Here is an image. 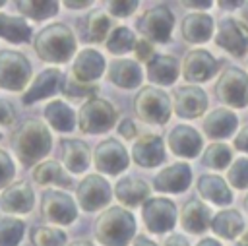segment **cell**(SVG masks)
Instances as JSON below:
<instances>
[{
	"mask_svg": "<svg viewBox=\"0 0 248 246\" xmlns=\"http://www.w3.org/2000/svg\"><path fill=\"white\" fill-rule=\"evenodd\" d=\"M215 43L234 56H244L248 50V25L234 17L221 19L217 27Z\"/></svg>",
	"mask_w": 248,
	"mask_h": 246,
	"instance_id": "obj_12",
	"label": "cell"
},
{
	"mask_svg": "<svg viewBox=\"0 0 248 246\" xmlns=\"http://www.w3.org/2000/svg\"><path fill=\"white\" fill-rule=\"evenodd\" d=\"M196 246H221L217 240H213V238H202Z\"/></svg>",
	"mask_w": 248,
	"mask_h": 246,
	"instance_id": "obj_52",
	"label": "cell"
},
{
	"mask_svg": "<svg viewBox=\"0 0 248 246\" xmlns=\"http://www.w3.org/2000/svg\"><path fill=\"white\" fill-rule=\"evenodd\" d=\"M215 93L221 103L242 108L248 105V74L236 66L227 68L215 85Z\"/></svg>",
	"mask_w": 248,
	"mask_h": 246,
	"instance_id": "obj_7",
	"label": "cell"
},
{
	"mask_svg": "<svg viewBox=\"0 0 248 246\" xmlns=\"http://www.w3.org/2000/svg\"><path fill=\"white\" fill-rule=\"evenodd\" d=\"M16 8L21 12V15H27L35 21H41L58 14V2L54 0H19L16 2Z\"/></svg>",
	"mask_w": 248,
	"mask_h": 246,
	"instance_id": "obj_34",
	"label": "cell"
},
{
	"mask_svg": "<svg viewBox=\"0 0 248 246\" xmlns=\"http://www.w3.org/2000/svg\"><path fill=\"white\" fill-rule=\"evenodd\" d=\"M132 159L145 169L157 167L165 161V147H163V139L155 134H143L140 136V139H136L134 147H132Z\"/></svg>",
	"mask_w": 248,
	"mask_h": 246,
	"instance_id": "obj_18",
	"label": "cell"
},
{
	"mask_svg": "<svg viewBox=\"0 0 248 246\" xmlns=\"http://www.w3.org/2000/svg\"><path fill=\"white\" fill-rule=\"evenodd\" d=\"M240 244H246L248 246V229H244V232L240 234Z\"/></svg>",
	"mask_w": 248,
	"mask_h": 246,
	"instance_id": "obj_54",
	"label": "cell"
},
{
	"mask_svg": "<svg viewBox=\"0 0 248 246\" xmlns=\"http://www.w3.org/2000/svg\"><path fill=\"white\" fill-rule=\"evenodd\" d=\"M217 72V60L203 48H194L186 52L182 62V76L186 81H207Z\"/></svg>",
	"mask_w": 248,
	"mask_h": 246,
	"instance_id": "obj_14",
	"label": "cell"
},
{
	"mask_svg": "<svg viewBox=\"0 0 248 246\" xmlns=\"http://www.w3.org/2000/svg\"><path fill=\"white\" fill-rule=\"evenodd\" d=\"M25 225L21 219L16 217H2L0 219V246H17L23 236Z\"/></svg>",
	"mask_w": 248,
	"mask_h": 246,
	"instance_id": "obj_38",
	"label": "cell"
},
{
	"mask_svg": "<svg viewBox=\"0 0 248 246\" xmlns=\"http://www.w3.org/2000/svg\"><path fill=\"white\" fill-rule=\"evenodd\" d=\"M0 37L10 43H27L31 39V27L19 15L0 14Z\"/></svg>",
	"mask_w": 248,
	"mask_h": 246,
	"instance_id": "obj_33",
	"label": "cell"
},
{
	"mask_svg": "<svg viewBox=\"0 0 248 246\" xmlns=\"http://www.w3.org/2000/svg\"><path fill=\"white\" fill-rule=\"evenodd\" d=\"M33 180L39 184H56L62 188L72 186V178L64 172V169L56 161H43L33 169Z\"/></svg>",
	"mask_w": 248,
	"mask_h": 246,
	"instance_id": "obj_32",
	"label": "cell"
},
{
	"mask_svg": "<svg viewBox=\"0 0 248 246\" xmlns=\"http://www.w3.org/2000/svg\"><path fill=\"white\" fill-rule=\"evenodd\" d=\"M33 48L41 60L64 64L76 52V37L64 23H50L37 33Z\"/></svg>",
	"mask_w": 248,
	"mask_h": 246,
	"instance_id": "obj_2",
	"label": "cell"
},
{
	"mask_svg": "<svg viewBox=\"0 0 248 246\" xmlns=\"http://www.w3.org/2000/svg\"><path fill=\"white\" fill-rule=\"evenodd\" d=\"M0 6H4V2H2V0H0Z\"/></svg>",
	"mask_w": 248,
	"mask_h": 246,
	"instance_id": "obj_58",
	"label": "cell"
},
{
	"mask_svg": "<svg viewBox=\"0 0 248 246\" xmlns=\"http://www.w3.org/2000/svg\"><path fill=\"white\" fill-rule=\"evenodd\" d=\"M136 231V221L122 207H108L95 221V238L103 246H126Z\"/></svg>",
	"mask_w": 248,
	"mask_h": 246,
	"instance_id": "obj_3",
	"label": "cell"
},
{
	"mask_svg": "<svg viewBox=\"0 0 248 246\" xmlns=\"http://www.w3.org/2000/svg\"><path fill=\"white\" fill-rule=\"evenodd\" d=\"M134 112L143 122L165 124L170 116V99L163 89L145 85L134 97Z\"/></svg>",
	"mask_w": 248,
	"mask_h": 246,
	"instance_id": "obj_4",
	"label": "cell"
},
{
	"mask_svg": "<svg viewBox=\"0 0 248 246\" xmlns=\"http://www.w3.org/2000/svg\"><path fill=\"white\" fill-rule=\"evenodd\" d=\"M134 50H136V56H138V60L141 62V60H151L153 58V46H151V43L149 41H145V39H140V41H136V45H134Z\"/></svg>",
	"mask_w": 248,
	"mask_h": 246,
	"instance_id": "obj_44",
	"label": "cell"
},
{
	"mask_svg": "<svg viewBox=\"0 0 248 246\" xmlns=\"http://www.w3.org/2000/svg\"><path fill=\"white\" fill-rule=\"evenodd\" d=\"M192 170L186 163H174L157 172L153 186L159 192H184L190 186Z\"/></svg>",
	"mask_w": 248,
	"mask_h": 246,
	"instance_id": "obj_21",
	"label": "cell"
},
{
	"mask_svg": "<svg viewBox=\"0 0 248 246\" xmlns=\"http://www.w3.org/2000/svg\"><path fill=\"white\" fill-rule=\"evenodd\" d=\"M116 122V110L114 107L101 99V97H91L87 99L79 112H78V126L85 134H103L108 132Z\"/></svg>",
	"mask_w": 248,
	"mask_h": 246,
	"instance_id": "obj_5",
	"label": "cell"
},
{
	"mask_svg": "<svg viewBox=\"0 0 248 246\" xmlns=\"http://www.w3.org/2000/svg\"><path fill=\"white\" fill-rule=\"evenodd\" d=\"M238 126V118L229 108H215L203 118V132L211 139H223L232 136Z\"/></svg>",
	"mask_w": 248,
	"mask_h": 246,
	"instance_id": "obj_22",
	"label": "cell"
},
{
	"mask_svg": "<svg viewBox=\"0 0 248 246\" xmlns=\"http://www.w3.org/2000/svg\"><path fill=\"white\" fill-rule=\"evenodd\" d=\"M16 120V110L12 107V103H8L6 99H0V124L2 126H10Z\"/></svg>",
	"mask_w": 248,
	"mask_h": 246,
	"instance_id": "obj_45",
	"label": "cell"
},
{
	"mask_svg": "<svg viewBox=\"0 0 248 246\" xmlns=\"http://www.w3.org/2000/svg\"><path fill=\"white\" fill-rule=\"evenodd\" d=\"M118 132H120V136H124V138H134V136H136V126H134V122H132L130 118H124V120L120 122V126H118Z\"/></svg>",
	"mask_w": 248,
	"mask_h": 246,
	"instance_id": "obj_47",
	"label": "cell"
},
{
	"mask_svg": "<svg viewBox=\"0 0 248 246\" xmlns=\"http://www.w3.org/2000/svg\"><path fill=\"white\" fill-rule=\"evenodd\" d=\"M169 147L178 157H198V153L202 151V136L192 126L178 124L169 134Z\"/></svg>",
	"mask_w": 248,
	"mask_h": 246,
	"instance_id": "obj_20",
	"label": "cell"
},
{
	"mask_svg": "<svg viewBox=\"0 0 248 246\" xmlns=\"http://www.w3.org/2000/svg\"><path fill=\"white\" fill-rule=\"evenodd\" d=\"M93 161H95V167L101 172H105V174H118V172H122L128 167V153H126L124 145L118 139L108 138V139H103L95 147Z\"/></svg>",
	"mask_w": 248,
	"mask_h": 246,
	"instance_id": "obj_13",
	"label": "cell"
},
{
	"mask_svg": "<svg viewBox=\"0 0 248 246\" xmlns=\"http://www.w3.org/2000/svg\"><path fill=\"white\" fill-rule=\"evenodd\" d=\"M114 194H116V200L122 201L124 205L128 207H136L140 205L141 201L147 200L149 196V188L143 180L140 178H134V176H124L116 182L114 186Z\"/></svg>",
	"mask_w": 248,
	"mask_h": 246,
	"instance_id": "obj_27",
	"label": "cell"
},
{
	"mask_svg": "<svg viewBox=\"0 0 248 246\" xmlns=\"http://www.w3.org/2000/svg\"><path fill=\"white\" fill-rule=\"evenodd\" d=\"M221 6H225V8H236V6H240V2H221Z\"/></svg>",
	"mask_w": 248,
	"mask_h": 246,
	"instance_id": "obj_55",
	"label": "cell"
},
{
	"mask_svg": "<svg viewBox=\"0 0 248 246\" xmlns=\"http://www.w3.org/2000/svg\"><path fill=\"white\" fill-rule=\"evenodd\" d=\"M234 147H236L238 151H246V153H248V126H244V128L236 134V138H234Z\"/></svg>",
	"mask_w": 248,
	"mask_h": 246,
	"instance_id": "obj_46",
	"label": "cell"
},
{
	"mask_svg": "<svg viewBox=\"0 0 248 246\" xmlns=\"http://www.w3.org/2000/svg\"><path fill=\"white\" fill-rule=\"evenodd\" d=\"M134 246H157V244L153 240H149L147 236H138L136 242H134Z\"/></svg>",
	"mask_w": 248,
	"mask_h": 246,
	"instance_id": "obj_49",
	"label": "cell"
},
{
	"mask_svg": "<svg viewBox=\"0 0 248 246\" xmlns=\"http://www.w3.org/2000/svg\"><path fill=\"white\" fill-rule=\"evenodd\" d=\"M110 17L103 12V10H95L89 12V15L85 17V39L91 43H99L107 37L108 29H110Z\"/></svg>",
	"mask_w": 248,
	"mask_h": 246,
	"instance_id": "obj_35",
	"label": "cell"
},
{
	"mask_svg": "<svg viewBox=\"0 0 248 246\" xmlns=\"http://www.w3.org/2000/svg\"><path fill=\"white\" fill-rule=\"evenodd\" d=\"M174 15L167 6H155L145 10L138 19V31L145 37V41L153 43H167L172 33Z\"/></svg>",
	"mask_w": 248,
	"mask_h": 246,
	"instance_id": "obj_8",
	"label": "cell"
},
{
	"mask_svg": "<svg viewBox=\"0 0 248 246\" xmlns=\"http://www.w3.org/2000/svg\"><path fill=\"white\" fill-rule=\"evenodd\" d=\"M33 246H66V232L54 227L37 225L31 229Z\"/></svg>",
	"mask_w": 248,
	"mask_h": 246,
	"instance_id": "obj_36",
	"label": "cell"
},
{
	"mask_svg": "<svg viewBox=\"0 0 248 246\" xmlns=\"http://www.w3.org/2000/svg\"><path fill=\"white\" fill-rule=\"evenodd\" d=\"M62 85H64L62 72L58 68H46V70L39 72V76L29 85V89L23 93L21 101H23V105H31L39 99L52 97L56 91H62Z\"/></svg>",
	"mask_w": 248,
	"mask_h": 246,
	"instance_id": "obj_15",
	"label": "cell"
},
{
	"mask_svg": "<svg viewBox=\"0 0 248 246\" xmlns=\"http://www.w3.org/2000/svg\"><path fill=\"white\" fill-rule=\"evenodd\" d=\"M234 246H246V244H240V242H238V244H234Z\"/></svg>",
	"mask_w": 248,
	"mask_h": 246,
	"instance_id": "obj_57",
	"label": "cell"
},
{
	"mask_svg": "<svg viewBox=\"0 0 248 246\" xmlns=\"http://www.w3.org/2000/svg\"><path fill=\"white\" fill-rule=\"evenodd\" d=\"M211 223V211L205 203H202L200 200H190L184 203L182 213H180V225L192 232V234H200L207 229V225Z\"/></svg>",
	"mask_w": 248,
	"mask_h": 246,
	"instance_id": "obj_24",
	"label": "cell"
},
{
	"mask_svg": "<svg viewBox=\"0 0 248 246\" xmlns=\"http://www.w3.org/2000/svg\"><path fill=\"white\" fill-rule=\"evenodd\" d=\"M14 174H16V167L12 157L8 155V151L0 149V188H8Z\"/></svg>",
	"mask_w": 248,
	"mask_h": 246,
	"instance_id": "obj_42",
	"label": "cell"
},
{
	"mask_svg": "<svg viewBox=\"0 0 248 246\" xmlns=\"http://www.w3.org/2000/svg\"><path fill=\"white\" fill-rule=\"evenodd\" d=\"M60 153H62V163L70 172L78 174L89 167L91 151H89V145L81 139H62Z\"/></svg>",
	"mask_w": 248,
	"mask_h": 246,
	"instance_id": "obj_23",
	"label": "cell"
},
{
	"mask_svg": "<svg viewBox=\"0 0 248 246\" xmlns=\"http://www.w3.org/2000/svg\"><path fill=\"white\" fill-rule=\"evenodd\" d=\"M99 87L95 83H81V81H76L74 77L72 79H64V85H62V91L68 95V97H93L95 91Z\"/></svg>",
	"mask_w": 248,
	"mask_h": 246,
	"instance_id": "obj_41",
	"label": "cell"
},
{
	"mask_svg": "<svg viewBox=\"0 0 248 246\" xmlns=\"http://www.w3.org/2000/svg\"><path fill=\"white\" fill-rule=\"evenodd\" d=\"M31 77V62L17 50H0V87L21 91Z\"/></svg>",
	"mask_w": 248,
	"mask_h": 246,
	"instance_id": "obj_6",
	"label": "cell"
},
{
	"mask_svg": "<svg viewBox=\"0 0 248 246\" xmlns=\"http://www.w3.org/2000/svg\"><path fill=\"white\" fill-rule=\"evenodd\" d=\"M76 196H78V203L83 211H97L108 203L110 186L103 176L89 174L78 184Z\"/></svg>",
	"mask_w": 248,
	"mask_h": 246,
	"instance_id": "obj_11",
	"label": "cell"
},
{
	"mask_svg": "<svg viewBox=\"0 0 248 246\" xmlns=\"http://www.w3.org/2000/svg\"><path fill=\"white\" fill-rule=\"evenodd\" d=\"M138 8V2L136 0H126V2H108V10L118 15V17H126L130 15L134 10Z\"/></svg>",
	"mask_w": 248,
	"mask_h": 246,
	"instance_id": "obj_43",
	"label": "cell"
},
{
	"mask_svg": "<svg viewBox=\"0 0 248 246\" xmlns=\"http://www.w3.org/2000/svg\"><path fill=\"white\" fill-rule=\"evenodd\" d=\"M45 118L58 132H72L76 126V114L64 101H52L45 107Z\"/></svg>",
	"mask_w": 248,
	"mask_h": 246,
	"instance_id": "obj_31",
	"label": "cell"
},
{
	"mask_svg": "<svg viewBox=\"0 0 248 246\" xmlns=\"http://www.w3.org/2000/svg\"><path fill=\"white\" fill-rule=\"evenodd\" d=\"M143 223L151 232H167L176 223V207L167 198H147L141 207Z\"/></svg>",
	"mask_w": 248,
	"mask_h": 246,
	"instance_id": "obj_9",
	"label": "cell"
},
{
	"mask_svg": "<svg viewBox=\"0 0 248 246\" xmlns=\"http://www.w3.org/2000/svg\"><path fill=\"white\" fill-rule=\"evenodd\" d=\"M163 246H188V240H186L182 234H170V236L163 242Z\"/></svg>",
	"mask_w": 248,
	"mask_h": 246,
	"instance_id": "obj_48",
	"label": "cell"
},
{
	"mask_svg": "<svg viewBox=\"0 0 248 246\" xmlns=\"http://www.w3.org/2000/svg\"><path fill=\"white\" fill-rule=\"evenodd\" d=\"M66 246H93L89 240H85V238H78V240H72L70 244H66Z\"/></svg>",
	"mask_w": 248,
	"mask_h": 246,
	"instance_id": "obj_53",
	"label": "cell"
},
{
	"mask_svg": "<svg viewBox=\"0 0 248 246\" xmlns=\"http://www.w3.org/2000/svg\"><path fill=\"white\" fill-rule=\"evenodd\" d=\"M50 132L41 120H25L12 134V149L23 167H33L50 151Z\"/></svg>",
	"mask_w": 248,
	"mask_h": 246,
	"instance_id": "obj_1",
	"label": "cell"
},
{
	"mask_svg": "<svg viewBox=\"0 0 248 246\" xmlns=\"http://www.w3.org/2000/svg\"><path fill=\"white\" fill-rule=\"evenodd\" d=\"M41 213L45 219L58 223V225H70L78 217L76 201L60 190H46L41 198Z\"/></svg>",
	"mask_w": 248,
	"mask_h": 246,
	"instance_id": "obj_10",
	"label": "cell"
},
{
	"mask_svg": "<svg viewBox=\"0 0 248 246\" xmlns=\"http://www.w3.org/2000/svg\"><path fill=\"white\" fill-rule=\"evenodd\" d=\"M198 192L202 194V198H205L217 205H227L232 201L231 188L217 174H202L198 178Z\"/></svg>",
	"mask_w": 248,
	"mask_h": 246,
	"instance_id": "obj_28",
	"label": "cell"
},
{
	"mask_svg": "<svg viewBox=\"0 0 248 246\" xmlns=\"http://www.w3.org/2000/svg\"><path fill=\"white\" fill-rule=\"evenodd\" d=\"M134 45H136V39H134V33L128 27H114L110 31V35L107 37V41H105V46L112 54L128 52V50L134 48Z\"/></svg>",
	"mask_w": 248,
	"mask_h": 246,
	"instance_id": "obj_37",
	"label": "cell"
},
{
	"mask_svg": "<svg viewBox=\"0 0 248 246\" xmlns=\"http://www.w3.org/2000/svg\"><path fill=\"white\" fill-rule=\"evenodd\" d=\"M107 76L112 83H116L118 87H124V89H134L141 83L140 64L136 60H128V58H120V60L110 62Z\"/></svg>",
	"mask_w": 248,
	"mask_h": 246,
	"instance_id": "obj_25",
	"label": "cell"
},
{
	"mask_svg": "<svg viewBox=\"0 0 248 246\" xmlns=\"http://www.w3.org/2000/svg\"><path fill=\"white\" fill-rule=\"evenodd\" d=\"M207 108V95L196 85H182L174 91V110L182 118H198Z\"/></svg>",
	"mask_w": 248,
	"mask_h": 246,
	"instance_id": "obj_16",
	"label": "cell"
},
{
	"mask_svg": "<svg viewBox=\"0 0 248 246\" xmlns=\"http://www.w3.org/2000/svg\"><path fill=\"white\" fill-rule=\"evenodd\" d=\"M202 161H203V165H207L211 169H217V170L225 169L231 163V147L225 143H211L205 149Z\"/></svg>",
	"mask_w": 248,
	"mask_h": 246,
	"instance_id": "obj_39",
	"label": "cell"
},
{
	"mask_svg": "<svg viewBox=\"0 0 248 246\" xmlns=\"http://www.w3.org/2000/svg\"><path fill=\"white\" fill-rule=\"evenodd\" d=\"M103 72H105V58L95 48L79 50L72 64V76L76 81L81 83H93L97 77L103 76Z\"/></svg>",
	"mask_w": 248,
	"mask_h": 246,
	"instance_id": "obj_17",
	"label": "cell"
},
{
	"mask_svg": "<svg viewBox=\"0 0 248 246\" xmlns=\"http://www.w3.org/2000/svg\"><path fill=\"white\" fill-rule=\"evenodd\" d=\"M91 2H87V0H83V2H72V0H68V2H64V6H68V8H74V10H78V8H87Z\"/></svg>",
	"mask_w": 248,
	"mask_h": 246,
	"instance_id": "obj_50",
	"label": "cell"
},
{
	"mask_svg": "<svg viewBox=\"0 0 248 246\" xmlns=\"http://www.w3.org/2000/svg\"><path fill=\"white\" fill-rule=\"evenodd\" d=\"M184 6H188V8H209L211 6V2L209 0H203V2H184Z\"/></svg>",
	"mask_w": 248,
	"mask_h": 246,
	"instance_id": "obj_51",
	"label": "cell"
},
{
	"mask_svg": "<svg viewBox=\"0 0 248 246\" xmlns=\"http://www.w3.org/2000/svg\"><path fill=\"white\" fill-rule=\"evenodd\" d=\"M147 77L159 85H170L178 77V64L169 54H153L147 62Z\"/></svg>",
	"mask_w": 248,
	"mask_h": 246,
	"instance_id": "obj_29",
	"label": "cell"
},
{
	"mask_svg": "<svg viewBox=\"0 0 248 246\" xmlns=\"http://www.w3.org/2000/svg\"><path fill=\"white\" fill-rule=\"evenodd\" d=\"M35 196L27 182H12L8 188L2 190L0 196V207L6 213H27L33 209Z\"/></svg>",
	"mask_w": 248,
	"mask_h": 246,
	"instance_id": "obj_19",
	"label": "cell"
},
{
	"mask_svg": "<svg viewBox=\"0 0 248 246\" xmlns=\"http://www.w3.org/2000/svg\"><path fill=\"white\" fill-rule=\"evenodd\" d=\"M211 229L221 238H234L244 229V221L238 211L234 209H223L211 219Z\"/></svg>",
	"mask_w": 248,
	"mask_h": 246,
	"instance_id": "obj_30",
	"label": "cell"
},
{
	"mask_svg": "<svg viewBox=\"0 0 248 246\" xmlns=\"http://www.w3.org/2000/svg\"><path fill=\"white\" fill-rule=\"evenodd\" d=\"M0 138H2V134H0Z\"/></svg>",
	"mask_w": 248,
	"mask_h": 246,
	"instance_id": "obj_59",
	"label": "cell"
},
{
	"mask_svg": "<svg viewBox=\"0 0 248 246\" xmlns=\"http://www.w3.org/2000/svg\"><path fill=\"white\" fill-rule=\"evenodd\" d=\"M227 178H229V182H231L234 188H238V190L248 188V157L236 159V161L232 163V167L229 169Z\"/></svg>",
	"mask_w": 248,
	"mask_h": 246,
	"instance_id": "obj_40",
	"label": "cell"
},
{
	"mask_svg": "<svg viewBox=\"0 0 248 246\" xmlns=\"http://www.w3.org/2000/svg\"><path fill=\"white\" fill-rule=\"evenodd\" d=\"M180 31H182V37L186 43H203L211 37V31H213V19L207 15V14H202V12H196V14H188L184 19H182V25H180Z\"/></svg>",
	"mask_w": 248,
	"mask_h": 246,
	"instance_id": "obj_26",
	"label": "cell"
},
{
	"mask_svg": "<svg viewBox=\"0 0 248 246\" xmlns=\"http://www.w3.org/2000/svg\"><path fill=\"white\" fill-rule=\"evenodd\" d=\"M244 207H246V211H248V196L244 198Z\"/></svg>",
	"mask_w": 248,
	"mask_h": 246,
	"instance_id": "obj_56",
	"label": "cell"
}]
</instances>
